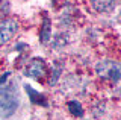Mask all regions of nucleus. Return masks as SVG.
Listing matches in <instances>:
<instances>
[{
	"instance_id": "f257e3e1",
	"label": "nucleus",
	"mask_w": 121,
	"mask_h": 120,
	"mask_svg": "<svg viewBox=\"0 0 121 120\" xmlns=\"http://www.w3.org/2000/svg\"><path fill=\"white\" fill-rule=\"evenodd\" d=\"M20 105L18 87L14 81L0 84V117H11Z\"/></svg>"
},
{
	"instance_id": "f03ea898",
	"label": "nucleus",
	"mask_w": 121,
	"mask_h": 120,
	"mask_svg": "<svg viewBox=\"0 0 121 120\" xmlns=\"http://www.w3.org/2000/svg\"><path fill=\"white\" fill-rule=\"evenodd\" d=\"M95 72L98 76L104 78V79H109L112 82H118L120 76H121V69L120 64L117 61H111V59H104V61H100L95 65Z\"/></svg>"
},
{
	"instance_id": "7ed1b4c3",
	"label": "nucleus",
	"mask_w": 121,
	"mask_h": 120,
	"mask_svg": "<svg viewBox=\"0 0 121 120\" xmlns=\"http://www.w3.org/2000/svg\"><path fill=\"white\" fill-rule=\"evenodd\" d=\"M47 74H48V67L43 58H33L24 69V76L36 81H43Z\"/></svg>"
},
{
	"instance_id": "20e7f679",
	"label": "nucleus",
	"mask_w": 121,
	"mask_h": 120,
	"mask_svg": "<svg viewBox=\"0 0 121 120\" xmlns=\"http://www.w3.org/2000/svg\"><path fill=\"white\" fill-rule=\"evenodd\" d=\"M18 31V24L14 20H0V46L6 44Z\"/></svg>"
},
{
	"instance_id": "39448f33",
	"label": "nucleus",
	"mask_w": 121,
	"mask_h": 120,
	"mask_svg": "<svg viewBox=\"0 0 121 120\" xmlns=\"http://www.w3.org/2000/svg\"><path fill=\"white\" fill-rule=\"evenodd\" d=\"M24 90H26V93H27V96H29V99H30L32 103L39 105V106H48V100L44 97L43 93L36 91V90L32 88L29 84H24Z\"/></svg>"
},
{
	"instance_id": "423d86ee",
	"label": "nucleus",
	"mask_w": 121,
	"mask_h": 120,
	"mask_svg": "<svg viewBox=\"0 0 121 120\" xmlns=\"http://www.w3.org/2000/svg\"><path fill=\"white\" fill-rule=\"evenodd\" d=\"M50 38H52V21L47 14H44L43 24H41V31H39V41L41 44H48Z\"/></svg>"
},
{
	"instance_id": "0eeeda50",
	"label": "nucleus",
	"mask_w": 121,
	"mask_h": 120,
	"mask_svg": "<svg viewBox=\"0 0 121 120\" xmlns=\"http://www.w3.org/2000/svg\"><path fill=\"white\" fill-rule=\"evenodd\" d=\"M89 2L97 12H111L117 6V0H89Z\"/></svg>"
},
{
	"instance_id": "6e6552de",
	"label": "nucleus",
	"mask_w": 121,
	"mask_h": 120,
	"mask_svg": "<svg viewBox=\"0 0 121 120\" xmlns=\"http://www.w3.org/2000/svg\"><path fill=\"white\" fill-rule=\"evenodd\" d=\"M68 110H70V112L73 115H76V117H82L83 112H85L83 111V106L77 100H70V102H68Z\"/></svg>"
},
{
	"instance_id": "1a4fd4ad",
	"label": "nucleus",
	"mask_w": 121,
	"mask_h": 120,
	"mask_svg": "<svg viewBox=\"0 0 121 120\" xmlns=\"http://www.w3.org/2000/svg\"><path fill=\"white\" fill-rule=\"evenodd\" d=\"M60 72H62V67H60V64H55V65H53V69H52V78H50V81H48V84H50V85H55L56 82H58L59 76H60Z\"/></svg>"
},
{
	"instance_id": "9d476101",
	"label": "nucleus",
	"mask_w": 121,
	"mask_h": 120,
	"mask_svg": "<svg viewBox=\"0 0 121 120\" xmlns=\"http://www.w3.org/2000/svg\"><path fill=\"white\" fill-rule=\"evenodd\" d=\"M8 14H9V2L0 0V20H3Z\"/></svg>"
}]
</instances>
